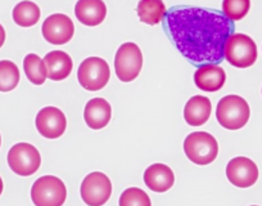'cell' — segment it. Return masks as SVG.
Here are the masks:
<instances>
[{
  "instance_id": "obj_13",
  "label": "cell",
  "mask_w": 262,
  "mask_h": 206,
  "mask_svg": "<svg viewBox=\"0 0 262 206\" xmlns=\"http://www.w3.org/2000/svg\"><path fill=\"white\" fill-rule=\"evenodd\" d=\"M225 81V71L216 64L201 65L194 74V83L196 88H200L203 92H217L224 87Z\"/></svg>"
},
{
  "instance_id": "obj_23",
  "label": "cell",
  "mask_w": 262,
  "mask_h": 206,
  "mask_svg": "<svg viewBox=\"0 0 262 206\" xmlns=\"http://www.w3.org/2000/svg\"><path fill=\"white\" fill-rule=\"evenodd\" d=\"M251 8V0H224V16L231 22L241 21L248 14Z\"/></svg>"
},
{
  "instance_id": "obj_15",
  "label": "cell",
  "mask_w": 262,
  "mask_h": 206,
  "mask_svg": "<svg viewBox=\"0 0 262 206\" xmlns=\"http://www.w3.org/2000/svg\"><path fill=\"white\" fill-rule=\"evenodd\" d=\"M112 117V109L104 98H93L86 103L84 110L85 122L94 130L103 129L107 127Z\"/></svg>"
},
{
  "instance_id": "obj_27",
  "label": "cell",
  "mask_w": 262,
  "mask_h": 206,
  "mask_svg": "<svg viewBox=\"0 0 262 206\" xmlns=\"http://www.w3.org/2000/svg\"><path fill=\"white\" fill-rule=\"evenodd\" d=\"M0 145H2V137H0Z\"/></svg>"
},
{
  "instance_id": "obj_14",
  "label": "cell",
  "mask_w": 262,
  "mask_h": 206,
  "mask_svg": "<svg viewBox=\"0 0 262 206\" xmlns=\"http://www.w3.org/2000/svg\"><path fill=\"white\" fill-rule=\"evenodd\" d=\"M75 14L80 24L94 27L105 19L107 7L103 0H79L75 6Z\"/></svg>"
},
{
  "instance_id": "obj_6",
  "label": "cell",
  "mask_w": 262,
  "mask_h": 206,
  "mask_svg": "<svg viewBox=\"0 0 262 206\" xmlns=\"http://www.w3.org/2000/svg\"><path fill=\"white\" fill-rule=\"evenodd\" d=\"M143 67V54L135 43H125L115 56V71L122 83H130L139 76Z\"/></svg>"
},
{
  "instance_id": "obj_25",
  "label": "cell",
  "mask_w": 262,
  "mask_h": 206,
  "mask_svg": "<svg viewBox=\"0 0 262 206\" xmlns=\"http://www.w3.org/2000/svg\"><path fill=\"white\" fill-rule=\"evenodd\" d=\"M4 42H6V30H4V27L0 25V48L3 47Z\"/></svg>"
},
{
  "instance_id": "obj_26",
  "label": "cell",
  "mask_w": 262,
  "mask_h": 206,
  "mask_svg": "<svg viewBox=\"0 0 262 206\" xmlns=\"http://www.w3.org/2000/svg\"><path fill=\"white\" fill-rule=\"evenodd\" d=\"M3 188H4L3 179H2V178H0V195H2V192H3Z\"/></svg>"
},
{
  "instance_id": "obj_24",
  "label": "cell",
  "mask_w": 262,
  "mask_h": 206,
  "mask_svg": "<svg viewBox=\"0 0 262 206\" xmlns=\"http://www.w3.org/2000/svg\"><path fill=\"white\" fill-rule=\"evenodd\" d=\"M120 206H152L150 198L143 190L137 187L127 188L120 197Z\"/></svg>"
},
{
  "instance_id": "obj_5",
  "label": "cell",
  "mask_w": 262,
  "mask_h": 206,
  "mask_svg": "<svg viewBox=\"0 0 262 206\" xmlns=\"http://www.w3.org/2000/svg\"><path fill=\"white\" fill-rule=\"evenodd\" d=\"M67 198V188L59 178L44 175L34 183L31 200L35 206H62Z\"/></svg>"
},
{
  "instance_id": "obj_8",
  "label": "cell",
  "mask_w": 262,
  "mask_h": 206,
  "mask_svg": "<svg viewBox=\"0 0 262 206\" xmlns=\"http://www.w3.org/2000/svg\"><path fill=\"white\" fill-rule=\"evenodd\" d=\"M8 165L17 175L30 177L39 170L41 164L39 151L30 143L14 145L8 152Z\"/></svg>"
},
{
  "instance_id": "obj_20",
  "label": "cell",
  "mask_w": 262,
  "mask_h": 206,
  "mask_svg": "<svg viewBox=\"0 0 262 206\" xmlns=\"http://www.w3.org/2000/svg\"><path fill=\"white\" fill-rule=\"evenodd\" d=\"M40 8L37 4L30 0H24L13 9V21L21 27H31L40 19Z\"/></svg>"
},
{
  "instance_id": "obj_11",
  "label": "cell",
  "mask_w": 262,
  "mask_h": 206,
  "mask_svg": "<svg viewBox=\"0 0 262 206\" xmlns=\"http://www.w3.org/2000/svg\"><path fill=\"white\" fill-rule=\"evenodd\" d=\"M229 182L239 188H248L258 179V168L248 157H234L226 165Z\"/></svg>"
},
{
  "instance_id": "obj_21",
  "label": "cell",
  "mask_w": 262,
  "mask_h": 206,
  "mask_svg": "<svg viewBox=\"0 0 262 206\" xmlns=\"http://www.w3.org/2000/svg\"><path fill=\"white\" fill-rule=\"evenodd\" d=\"M24 69L27 79L34 85H42L47 80V66L44 59L40 58L37 54L30 53L25 57Z\"/></svg>"
},
{
  "instance_id": "obj_9",
  "label": "cell",
  "mask_w": 262,
  "mask_h": 206,
  "mask_svg": "<svg viewBox=\"0 0 262 206\" xmlns=\"http://www.w3.org/2000/svg\"><path fill=\"white\" fill-rule=\"evenodd\" d=\"M81 198L89 206H103L111 197L112 183L105 174L93 172L85 177L80 187Z\"/></svg>"
},
{
  "instance_id": "obj_1",
  "label": "cell",
  "mask_w": 262,
  "mask_h": 206,
  "mask_svg": "<svg viewBox=\"0 0 262 206\" xmlns=\"http://www.w3.org/2000/svg\"><path fill=\"white\" fill-rule=\"evenodd\" d=\"M165 25L179 52L194 65L220 64L226 39L234 32L224 13L198 7L172 8Z\"/></svg>"
},
{
  "instance_id": "obj_7",
  "label": "cell",
  "mask_w": 262,
  "mask_h": 206,
  "mask_svg": "<svg viewBox=\"0 0 262 206\" xmlns=\"http://www.w3.org/2000/svg\"><path fill=\"white\" fill-rule=\"evenodd\" d=\"M111 70L107 62L99 57H89L81 62L77 71V79L84 89L98 92L108 84Z\"/></svg>"
},
{
  "instance_id": "obj_22",
  "label": "cell",
  "mask_w": 262,
  "mask_h": 206,
  "mask_svg": "<svg viewBox=\"0 0 262 206\" xmlns=\"http://www.w3.org/2000/svg\"><path fill=\"white\" fill-rule=\"evenodd\" d=\"M19 83V70L12 61H0V92H11Z\"/></svg>"
},
{
  "instance_id": "obj_18",
  "label": "cell",
  "mask_w": 262,
  "mask_h": 206,
  "mask_svg": "<svg viewBox=\"0 0 262 206\" xmlns=\"http://www.w3.org/2000/svg\"><path fill=\"white\" fill-rule=\"evenodd\" d=\"M173 182H175L173 172L165 164L150 165L144 173L145 186L153 192H166L172 187Z\"/></svg>"
},
{
  "instance_id": "obj_3",
  "label": "cell",
  "mask_w": 262,
  "mask_h": 206,
  "mask_svg": "<svg viewBox=\"0 0 262 206\" xmlns=\"http://www.w3.org/2000/svg\"><path fill=\"white\" fill-rule=\"evenodd\" d=\"M257 45L246 34H231L224 47V58L234 67L247 69L257 61Z\"/></svg>"
},
{
  "instance_id": "obj_4",
  "label": "cell",
  "mask_w": 262,
  "mask_h": 206,
  "mask_svg": "<svg viewBox=\"0 0 262 206\" xmlns=\"http://www.w3.org/2000/svg\"><path fill=\"white\" fill-rule=\"evenodd\" d=\"M184 152L195 165H208L219 155L217 140L206 132H194L184 140Z\"/></svg>"
},
{
  "instance_id": "obj_12",
  "label": "cell",
  "mask_w": 262,
  "mask_h": 206,
  "mask_svg": "<svg viewBox=\"0 0 262 206\" xmlns=\"http://www.w3.org/2000/svg\"><path fill=\"white\" fill-rule=\"evenodd\" d=\"M67 128L64 114L57 107H44L36 116V129L42 137L48 139H57L62 137Z\"/></svg>"
},
{
  "instance_id": "obj_2",
  "label": "cell",
  "mask_w": 262,
  "mask_h": 206,
  "mask_svg": "<svg viewBox=\"0 0 262 206\" xmlns=\"http://www.w3.org/2000/svg\"><path fill=\"white\" fill-rule=\"evenodd\" d=\"M251 109L244 98L230 94L221 98L216 107V119L219 124L229 130L242 129L248 122Z\"/></svg>"
},
{
  "instance_id": "obj_19",
  "label": "cell",
  "mask_w": 262,
  "mask_h": 206,
  "mask_svg": "<svg viewBox=\"0 0 262 206\" xmlns=\"http://www.w3.org/2000/svg\"><path fill=\"white\" fill-rule=\"evenodd\" d=\"M137 12L140 21L150 26L161 24L167 13L162 0H140L138 3Z\"/></svg>"
},
{
  "instance_id": "obj_28",
  "label": "cell",
  "mask_w": 262,
  "mask_h": 206,
  "mask_svg": "<svg viewBox=\"0 0 262 206\" xmlns=\"http://www.w3.org/2000/svg\"><path fill=\"white\" fill-rule=\"evenodd\" d=\"M252 206H257V205H252Z\"/></svg>"
},
{
  "instance_id": "obj_17",
  "label": "cell",
  "mask_w": 262,
  "mask_h": 206,
  "mask_svg": "<svg viewBox=\"0 0 262 206\" xmlns=\"http://www.w3.org/2000/svg\"><path fill=\"white\" fill-rule=\"evenodd\" d=\"M212 112L211 100L205 95H193L184 107V119L191 127H201L208 121Z\"/></svg>"
},
{
  "instance_id": "obj_16",
  "label": "cell",
  "mask_w": 262,
  "mask_h": 206,
  "mask_svg": "<svg viewBox=\"0 0 262 206\" xmlns=\"http://www.w3.org/2000/svg\"><path fill=\"white\" fill-rule=\"evenodd\" d=\"M48 77L53 81H60L71 75L74 62L70 54L63 50H52L44 57Z\"/></svg>"
},
{
  "instance_id": "obj_10",
  "label": "cell",
  "mask_w": 262,
  "mask_h": 206,
  "mask_svg": "<svg viewBox=\"0 0 262 206\" xmlns=\"http://www.w3.org/2000/svg\"><path fill=\"white\" fill-rule=\"evenodd\" d=\"M41 32L44 39L49 44L63 45L67 44L74 37L75 25L69 16L55 13L45 19Z\"/></svg>"
}]
</instances>
